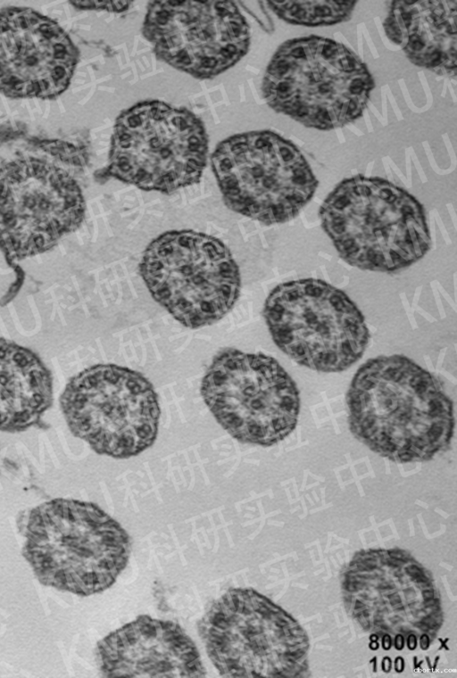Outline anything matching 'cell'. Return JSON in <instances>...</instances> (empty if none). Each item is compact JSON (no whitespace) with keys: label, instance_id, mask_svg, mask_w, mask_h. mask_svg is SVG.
<instances>
[{"label":"cell","instance_id":"cell-1","mask_svg":"<svg viewBox=\"0 0 457 678\" xmlns=\"http://www.w3.org/2000/svg\"><path fill=\"white\" fill-rule=\"evenodd\" d=\"M346 405L353 436L392 461L430 460L453 436L452 400L431 373L403 355L363 363L351 381Z\"/></svg>","mask_w":457,"mask_h":678},{"label":"cell","instance_id":"cell-2","mask_svg":"<svg viewBox=\"0 0 457 678\" xmlns=\"http://www.w3.org/2000/svg\"><path fill=\"white\" fill-rule=\"evenodd\" d=\"M127 532L97 505L53 499L27 517L22 554L40 583L79 596L110 588L126 567Z\"/></svg>","mask_w":457,"mask_h":678},{"label":"cell","instance_id":"cell-3","mask_svg":"<svg viewBox=\"0 0 457 678\" xmlns=\"http://www.w3.org/2000/svg\"><path fill=\"white\" fill-rule=\"evenodd\" d=\"M320 218L340 257L361 269L395 273L430 247L422 205L383 178L357 175L341 181L321 204Z\"/></svg>","mask_w":457,"mask_h":678},{"label":"cell","instance_id":"cell-4","mask_svg":"<svg viewBox=\"0 0 457 678\" xmlns=\"http://www.w3.org/2000/svg\"><path fill=\"white\" fill-rule=\"evenodd\" d=\"M373 78L344 45L308 36L284 42L263 77L262 95L277 112L305 127L329 130L361 116Z\"/></svg>","mask_w":457,"mask_h":678},{"label":"cell","instance_id":"cell-5","mask_svg":"<svg viewBox=\"0 0 457 678\" xmlns=\"http://www.w3.org/2000/svg\"><path fill=\"white\" fill-rule=\"evenodd\" d=\"M139 272L153 298L188 328L222 318L240 293V272L229 249L197 231L172 230L154 238Z\"/></svg>","mask_w":457,"mask_h":678},{"label":"cell","instance_id":"cell-6","mask_svg":"<svg viewBox=\"0 0 457 678\" xmlns=\"http://www.w3.org/2000/svg\"><path fill=\"white\" fill-rule=\"evenodd\" d=\"M263 317L275 344L299 365L341 372L364 353L370 340L364 317L343 291L314 278L277 285Z\"/></svg>","mask_w":457,"mask_h":678},{"label":"cell","instance_id":"cell-7","mask_svg":"<svg viewBox=\"0 0 457 678\" xmlns=\"http://www.w3.org/2000/svg\"><path fill=\"white\" fill-rule=\"evenodd\" d=\"M207 156L208 137L195 114L146 101L118 117L104 171L140 189L170 194L200 180Z\"/></svg>","mask_w":457,"mask_h":678},{"label":"cell","instance_id":"cell-8","mask_svg":"<svg viewBox=\"0 0 457 678\" xmlns=\"http://www.w3.org/2000/svg\"><path fill=\"white\" fill-rule=\"evenodd\" d=\"M212 166L226 205L265 225L294 219L318 186L300 150L271 131L225 139L213 152Z\"/></svg>","mask_w":457,"mask_h":678},{"label":"cell","instance_id":"cell-9","mask_svg":"<svg viewBox=\"0 0 457 678\" xmlns=\"http://www.w3.org/2000/svg\"><path fill=\"white\" fill-rule=\"evenodd\" d=\"M204 402L236 440L274 445L295 428L297 386L274 358L227 347L212 359L201 384Z\"/></svg>","mask_w":457,"mask_h":678},{"label":"cell","instance_id":"cell-10","mask_svg":"<svg viewBox=\"0 0 457 678\" xmlns=\"http://www.w3.org/2000/svg\"><path fill=\"white\" fill-rule=\"evenodd\" d=\"M60 404L71 432L98 454L129 459L156 439L157 394L145 376L129 368L97 364L84 369L68 382Z\"/></svg>","mask_w":457,"mask_h":678},{"label":"cell","instance_id":"cell-11","mask_svg":"<svg viewBox=\"0 0 457 678\" xmlns=\"http://www.w3.org/2000/svg\"><path fill=\"white\" fill-rule=\"evenodd\" d=\"M85 211L81 189L65 170L34 157L0 168V250L10 266L53 248Z\"/></svg>","mask_w":457,"mask_h":678},{"label":"cell","instance_id":"cell-12","mask_svg":"<svg viewBox=\"0 0 457 678\" xmlns=\"http://www.w3.org/2000/svg\"><path fill=\"white\" fill-rule=\"evenodd\" d=\"M143 33L161 60L197 79L232 67L250 44L247 22L231 1H153Z\"/></svg>","mask_w":457,"mask_h":678},{"label":"cell","instance_id":"cell-13","mask_svg":"<svg viewBox=\"0 0 457 678\" xmlns=\"http://www.w3.org/2000/svg\"><path fill=\"white\" fill-rule=\"evenodd\" d=\"M280 609L252 589H229L198 623L212 663L222 677H284L275 623Z\"/></svg>","mask_w":457,"mask_h":678},{"label":"cell","instance_id":"cell-14","mask_svg":"<svg viewBox=\"0 0 457 678\" xmlns=\"http://www.w3.org/2000/svg\"><path fill=\"white\" fill-rule=\"evenodd\" d=\"M78 50L53 20L23 7L0 10V93L52 98L68 87Z\"/></svg>","mask_w":457,"mask_h":678},{"label":"cell","instance_id":"cell-15","mask_svg":"<svg viewBox=\"0 0 457 678\" xmlns=\"http://www.w3.org/2000/svg\"><path fill=\"white\" fill-rule=\"evenodd\" d=\"M99 668L109 678H199L206 675L199 651L176 623L144 615L110 633L96 646Z\"/></svg>","mask_w":457,"mask_h":678},{"label":"cell","instance_id":"cell-16","mask_svg":"<svg viewBox=\"0 0 457 678\" xmlns=\"http://www.w3.org/2000/svg\"><path fill=\"white\" fill-rule=\"evenodd\" d=\"M457 1H392L384 21L387 37L416 66L455 77Z\"/></svg>","mask_w":457,"mask_h":678},{"label":"cell","instance_id":"cell-17","mask_svg":"<svg viewBox=\"0 0 457 678\" xmlns=\"http://www.w3.org/2000/svg\"><path fill=\"white\" fill-rule=\"evenodd\" d=\"M53 403L51 372L31 350L0 338V431L38 425Z\"/></svg>","mask_w":457,"mask_h":678},{"label":"cell","instance_id":"cell-18","mask_svg":"<svg viewBox=\"0 0 457 678\" xmlns=\"http://www.w3.org/2000/svg\"><path fill=\"white\" fill-rule=\"evenodd\" d=\"M357 1L284 0L268 1L270 9L285 21L303 26H326L348 20Z\"/></svg>","mask_w":457,"mask_h":678},{"label":"cell","instance_id":"cell-19","mask_svg":"<svg viewBox=\"0 0 457 678\" xmlns=\"http://www.w3.org/2000/svg\"><path fill=\"white\" fill-rule=\"evenodd\" d=\"M74 5L79 8H101L112 12H121L127 9L130 1H114V2H92V1H72Z\"/></svg>","mask_w":457,"mask_h":678},{"label":"cell","instance_id":"cell-20","mask_svg":"<svg viewBox=\"0 0 457 678\" xmlns=\"http://www.w3.org/2000/svg\"><path fill=\"white\" fill-rule=\"evenodd\" d=\"M421 622L425 623L429 628L435 629L437 626V623L436 622V618L432 616H423L421 618Z\"/></svg>","mask_w":457,"mask_h":678},{"label":"cell","instance_id":"cell-21","mask_svg":"<svg viewBox=\"0 0 457 678\" xmlns=\"http://www.w3.org/2000/svg\"><path fill=\"white\" fill-rule=\"evenodd\" d=\"M406 573L411 576L422 575V569L417 566L411 565L406 568Z\"/></svg>","mask_w":457,"mask_h":678},{"label":"cell","instance_id":"cell-22","mask_svg":"<svg viewBox=\"0 0 457 678\" xmlns=\"http://www.w3.org/2000/svg\"><path fill=\"white\" fill-rule=\"evenodd\" d=\"M404 668V661L402 657H397L395 660V669L397 673H401Z\"/></svg>","mask_w":457,"mask_h":678},{"label":"cell","instance_id":"cell-23","mask_svg":"<svg viewBox=\"0 0 457 678\" xmlns=\"http://www.w3.org/2000/svg\"><path fill=\"white\" fill-rule=\"evenodd\" d=\"M395 647L396 649L401 650L404 647V639L402 634H397L395 638Z\"/></svg>","mask_w":457,"mask_h":678},{"label":"cell","instance_id":"cell-24","mask_svg":"<svg viewBox=\"0 0 457 678\" xmlns=\"http://www.w3.org/2000/svg\"><path fill=\"white\" fill-rule=\"evenodd\" d=\"M407 646L411 650H413L416 649L417 646V640L416 636L412 633L409 634L407 638Z\"/></svg>","mask_w":457,"mask_h":678},{"label":"cell","instance_id":"cell-25","mask_svg":"<svg viewBox=\"0 0 457 678\" xmlns=\"http://www.w3.org/2000/svg\"><path fill=\"white\" fill-rule=\"evenodd\" d=\"M382 645L384 649H389L392 646V639L389 634H385L382 639Z\"/></svg>","mask_w":457,"mask_h":678},{"label":"cell","instance_id":"cell-26","mask_svg":"<svg viewBox=\"0 0 457 678\" xmlns=\"http://www.w3.org/2000/svg\"><path fill=\"white\" fill-rule=\"evenodd\" d=\"M392 661L390 657H385L382 660V669L384 672L388 673L391 670Z\"/></svg>","mask_w":457,"mask_h":678},{"label":"cell","instance_id":"cell-27","mask_svg":"<svg viewBox=\"0 0 457 678\" xmlns=\"http://www.w3.org/2000/svg\"><path fill=\"white\" fill-rule=\"evenodd\" d=\"M429 646V638L427 634H422L420 636V648L422 649H427Z\"/></svg>","mask_w":457,"mask_h":678},{"label":"cell","instance_id":"cell-28","mask_svg":"<svg viewBox=\"0 0 457 678\" xmlns=\"http://www.w3.org/2000/svg\"><path fill=\"white\" fill-rule=\"evenodd\" d=\"M389 597V601L392 604L393 607L396 606L397 604L401 603L400 596L397 593H393Z\"/></svg>","mask_w":457,"mask_h":678},{"label":"cell","instance_id":"cell-29","mask_svg":"<svg viewBox=\"0 0 457 678\" xmlns=\"http://www.w3.org/2000/svg\"><path fill=\"white\" fill-rule=\"evenodd\" d=\"M422 596L424 600L430 599L434 598V590L433 589H426L422 591Z\"/></svg>","mask_w":457,"mask_h":678},{"label":"cell","instance_id":"cell-30","mask_svg":"<svg viewBox=\"0 0 457 678\" xmlns=\"http://www.w3.org/2000/svg\"><path fill=\"white\" fill-rule=\"evenodd\" d=\"M389 556H390L392 558H395V559H398V560H402V559L403 558V555L402 553H400V552H395V551H391V552L389 553Z\"/></svg>","mask_w":457,"mask_h":678},{"label":"cell","instance_id":"cell-31","mask_svg":"<svg viewBox=\"0 0 457 678\" xmlns=\"http://www.w3.org/2000/svg\"><path fill=\"white\" fill-rule=\"evenodd\" d=\"M378 588H379L380 590H384V591H386V590H391L392 586H391L389 583L383 582V583H381L378 585Z\"/></svg>","mask_w":457,"mask_h":678},{"label":"cell","instance_id":"cell-32","mask_svg":"<svg viewBox=\"0 0 457 678\" xmlns=\"http://www.w3.org/2000/svg\"><path fill=\"white\" fill-rule=\"evenodd\" d=\"M416 626L419 627L420 630L426 632L429 629V627L423 622L420 621V623L416 624Z\"/></svg>","mask_w":457,"mask_h":678},{"label":"cell","instance_id":"cell-33","mask_svg":"<svg viewBox=\"0 0 457 678\" xmlns=\"http://www.w3.org/2000/svg\"><path fill=\"white\" fill-rule=\"evenodd\" d=\"M364 608V603L361 602L360 600H357L355 602V610L361 611V608Z\"/></svg>","mask_w":457,"mask_h":678},{"label":"cell","instance_id":"cell-34","mask_svg":"<svg viewBox=\"0 0 457 678\" xmlns=\"http://www.w3.org/2000/svg\"><path fill=\"white\" fill-rule=\"evenodd\" d=\"M378 647H379V644L378 643V641H371V643L370 644V648L372 650H376V649H378Z\"/></svg>","mask_w":457,"mask_h":678},{"label":"cell","instance_id":"cell-35","mask_svg":"<svg viewBox=\"0 0 457 678\" xmlns=\"http://www.w3.org/2000/svg\"><path fill=\"white\" fill-rule=\"evenodd\" d=\"M413 594H414V592H413L412 590L405 591V595H406L407 598L412 597Z\"/></svg>","mask_w":457,"mask_h":678},{"label":"cell","instance_id":"cell-36","mask_svg":"<svg viewBox=\"0 0 457 678\" xmlns=\"http://www.w3.org/2000/svg\"><path fill=\"white\" fill-rule=\"evenodd\" d=\"M370 639L371 641H378V636L377 634L373 633V634H371L370 636Z\"/></svg>","mask_w":457,"mask_h":678}]
</instances>
